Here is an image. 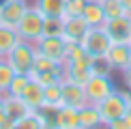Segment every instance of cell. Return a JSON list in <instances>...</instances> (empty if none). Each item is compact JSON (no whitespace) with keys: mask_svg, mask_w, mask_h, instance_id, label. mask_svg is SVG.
<instances>
[{"mask_svg":"<svg viewBox=\"0 0 131 129\" xmlns=\"http://www.w3.org/2000/svg\"><path fill=\"white\" fill-rule=\"evenodd\" d=\"M99 107V114H101V125L107 127L112 121L116 118H123L129 110V95L127 90H118L114 88V93H110L101 103H97Z\"/></svg>","mask_w":131,"mask_h":129,"instance_id":"6da1fadb","label":"cell"},{"mask_svg":"<svg viewBox=\"0 0 131 129\" xmlns=\"http://www.w3.org/2000/svg\"><path fill=\"white\" fill-rule=\"evenodd\" d=\"M43 19H45V15H43L41 11L30 2L28 9H26L24 15H21L19 24L15 26L19 39L30 41V43H37V41L41 39V35H43Z\"/></svg>","mask_w":131,"mask_h":129,"instance_id":"7a4b0ae2","label":"cell"},{"mask_svg":"<svg viewBox=\"0 0 131 129\" xmlns=\"http://www.w3.org/2000/svg\"><path fill=\"white\" fill-rule=\"evenodd\" d=\"M35 56H37V47H35V43L19 39L13 47H11V52L4 56V60H7L11 67H13L15 73H30L32 62H35Z\"/></svg>","mask_w":131,"mask_h":129,"instance_id":"3957f363","label":"cell"},{"mask_svg":"<svg viewBox=\"0 0 131 129\" xmlns=\"http://www.w3.org/2000/svg\"><path fill=\"white\" fill-rule=\"evenodd\" d=\"M82 47H84L86 54H90L92 58H101L105 56L107 50H110L112 41L110 37H107V32L103 26H90L88 30H86V35L82 37Z\"/></svg>","mask_w":131,"mask_h":129,"instance_id":"277c9868","label":"cell"},{"mask_svg":"<svg viewBox=\"0 0 131 129\" xmlns=\"http://www.w3.org/2000/svg\"><path fill=\"white\" fill-rule=\"evenodd\" d=\"M114 82L110 75H99V73H92L88 78V82L84 84V90H86V99L88 103H101L110 93H114Z\"/></svg>","mask_w":131,"mask_h":129,"instance_id":"5b68a950","label":"cell"},{"mask_svg":"<svg viewBox=\"0 0 131 129\" xmlns=\"http://www.w3.org/2000/svg\"><path fill=\"white\" fill-rule=\"evenodd\" d=\"M112 43H131V15L123 13L114 19H105L103 24Z\"/></svg>","mask_w":131,"mask_h":129,"instance_id":"8992f818","label":"cell"},{"mask_svg":"<svg viewBox=\"0 0 131 129\" xmlns=\"http://www.w3.org/2000/svg\"><path fill=\"white\" fill-rule=\"evenodd\" d=\"M37 52L43 54V56L52 58V60L56 62H64V50H67V41H64V37H45L43 35L39 41L35 43Z\"/></svg>","mask_w":131,"mask_h":129,"instance_id":"52a82bcc","label":"cell"},{"mask_svg":"<svg viewBox=\"0 0 131 129\" xmlns=\"http://www.w3.org/2000/svg\"><path fill=\"white\" fill-rule=\"evenodd\" d=\"M105 60L110 62L112 71H123L131 62V45L129 43H112L105 54Z\"/></svg>","mask_w":131,"mask_h":129,"instance_id":"ba28073f","label":"cell"},{"mask_svg":"<svg viewBox=\"0 0 131 129\" xmlns=\"http://www.w3.org/2000/svg\"><path fill=\"white\" fill-rule=\"evenodd\" d=\"M28 4L30 2H26V0H9V2L0 9V24L15 28V26L19 24L24 11L28 9Z\"/></svg>","mask_w":131,"mask_h":129,"instance_id":"9c48e42d","label":"cell"},{"mask_svg":"<svg viewBox=\"0 0 131 129\" xmlns=\"http://www.w3.org/2000/svg\"><path fill=\"white\" fill-rule=\"evenodd\" d=\"M60 86H62V103H64V105L82 107V105L88 103V99H86V90H84V86H82V84L62 80Z\"/></svg>","mask_w":131,"mask_h":129,"instance_id":"30bf717a","label":"cell"},{"mask_svg":"<svg viewBox=\"0 0 131 129\" xmlns=\"http://www.w3.org/2000/svg\"><path fill=\"white\" fill-rule=\"evenodd\" d=\"M64 26H62V37L64 41H82V37L86 35V30L90 28L88 22L82 15H73V17H62Z\"/></svg>","mask_w":131,"mask_h":129,"instance_id":"8fae6325","label":"cell"},{"mask_svg":"<svg viewBox=\"0 0 131 129\" xmlns=\"http://www.w3.org/2000/svg\"><path fill=\"white\" fill-rule=\"evenodd\" d=\"M54 127H56V129H80L78 107H73V105H60L56 110Z\"/></svg>","mask_w":131,"mask_h":129,"instance_id":"7c38bea8","label":"cell"},{"mask_svg":"<svg viewBox=\"0 0 131 129\" xmlns=\"http://www.w3.org/2000/svg\"><path fill=\"white\" fill-rule=\"evenodd\" d=\"M2 105H4V116L13 123V129H15V123L30 110V107L15 95H2Z\"/></svg>","mask_w":131,"mask_h":129,"instance_id":"4fadbf2b","label":"cell"},{"mask_svg":"<svg viewBox=\"0 0 131 129\" xmlns=\"http://www.w3.org/2000/svg\"><path fill=\"white\" fill-rule=\"evenodd\" d=\"M19 99L24 101L30 110H39V107L43 105V86L30 78L28 84L24 86V90L19 93Z\"/></svg>","mask_w":131,"mask_h":129,"instance_id":"5bb4252c","label":"cell"},{"mask_svg":"<svg viewBox=\"0 0 131 129\" xmlns=\"http://www.w3.org/2000/svg\"><path fill=\"white\" fill-rule=\"evenodd\" d=\"M78 114H80V129L101 127V114H99V107L95 103H86V105L78 107Z\"/></svg>","mask_w":131,"mask_h":129,"instance_id":"9a60e30c","label":"cell"},{"mask_svg":"<svg viewBox=\"0 0 131 129\" xmlns=\"http://www.w3.org/2000/svg\"><path fill=\"white\" fill-rule=\"evenodd\" d=\"M82 17L88 22V26H103L105 24V13H103V7L99 0H86Z\"/></svg>","mask_w":131,"mask_h":129,"instance_id":"2e32d148","label":"cell"},{"mask_svg":"<svg viewBox=\"0 0 131 129\" xmlns=\"http://www.w3.org/2000/svg\"><path fill=\"white\" fill-rule=\"evenodd\" d=\"M15 129H47V121L41 114V110H28L15 123Z\"/></svg>","mask_w":131,"mask_h":129,"instance_id":"e0dca14e","label":"cell"},{"mask_svg":"<svg viewBox=\"0 0 131 129\" xmlns=\"http://www.w3.org/2000/svg\"><path fill=\"white\" fill-rule=\"evenodd\" d=\"M43 105L56 107V110H58L60 105H64V103H62V86H60V82L43 86Z\"/></svg>","mask_w":131,"mask_h":129,"instance_id":"ac0fdd59","label":"cell"},{"mask_svg":"<svg viewBox=\"0 0 131 129\" xmlns=\"http://www.w3.org/2000/svg\"><path fill=\"white\" fill-rule=\"evenodd\" d=\"M17 41H19L17 30L11 28V26H2V24H0V56L4 58Z\"/></svg>","mask_w":131,"mask_h":129,"instance_id":"d6986e66","label":"cell"},{"mask_svg":"<svg viewBox=\"0 0 131 129\" xmlns=\"http://www.w3.org/2000/svg\"><path fill=\"white\" fill-rule=\"evenodd\" d=\"M37 9L41 11L43 15H60L62 17V11H64V0H30Z\"/></svg>","mask_w":131,"mask_h":129,"instance_id":"ffe728a7","label":"cell"},{"mask_svg":"<svg viewBox=\"0 0 131 129\" xmlns=\"http://www.w3.org/2000/svg\"><path fill=\"white\" fill-rule=\"evenodd\" d=\"M62 26H64V19L60 15H47L43 19V35L45 37H62Z\"/></svg>","mask_w":131,"mask_h":129,"instance_id":"44dd1931","label":"cell"},{"mask_svg":"<svg viewBox=\"0 0 131 129\" xmlns=\"http://www.w3.org/2000/svg\"><path fill=\"white\" fill-rule=\"evenodd\" d=\"M13 67L4 60V58H0V95H7L9 86H11V80H13Z\"/></svg>","mask_w":131,"mask_h":129,"instance_id":"7402d4cb","label":"cell"},{"mask_svg":"<svg viewBox=\"0 0 131 129\" xmlns=\"http://www.w3.org/2000/svg\"><path fill=\"white\" fill-rule=\"evenodd\" d=\"M99 2H101V7H103L105 19H114V17H118V15H123V13H125L121 0H99Z\"/></svg>","mask_w":131,"mask_h":129,"instance_id":"603a6c76","label":"cell"},{"mask_svg":"<svg viewBox=\"0 0 131 129\" xmlns=\"http://www.w3.org/2000/svg\"><path fill=\"white\" fill-rule=\"evenodd\" d=\"M28 80H30V75H28V73H15V75H13V80H11V86H9L7 95H15V97H19V93L24 90V86L28 84Z\"/></svg>","mask_w":131,"mask_h":129,"instance_id":"cb8c5ba5","label":"cell"},{"mask_svg":"<svg viewBox=\"0 0 131 129\" xmlns=\"http://www.w3.org/2000/svg\"><path fill=\"white\" fill-rule=\"evenodd\" d=\"M84 7H86V0H64L62 17H73V15H82Z\"/></svg>","mask_w":131,"mask_h":129,"instance_id":"d4e9b609","label":"cell"},{"mask_svg":"<svg viewBox=\"0 0 131 129\" xmlns=\"http://www.w3.org/2000/svg\"><path fill=\"white\" fill-rule=\"evenodd\" d=\"M90 71H92V73H99V75H110L112 67H110V62L105 60V56H101V58H92Z\"/></svg>","mask_w":131,"mask_h":129,"instance_id":"484cf974","label":"cell"},{"mask_svg":"<svg viewBox=\"0 0 131 129\" xmlns=\"http://www.w3.org/2000/svg\"><path fill=\"white\" fill-rule=\"evenodd\" d=\"M0 129H13V123L4 116V105H2V95H0Z\"/></svg>","mask_w":131,"mask_h":129,"instance_id":"4316f807","label":"cell"},{"mask_svg":"<svg viewBox=\"0 0 131 129\" xmlns=\"http://www.w3.org/2000/svg\"><path fill=\"white\" fill-rule=\"evenodd\" d=\"M121 73H123V80H125V84H131V62H129L127 67L123 69Z\"/></svg>","mask_w":131,"mask_h":129,"instance_id":"83f0119b","label":"cell"},{"mask_svg":"<svg viewBox=\"0 0 131 129\" xmlns=\"http://www.w3.org/2000/svg\"><path fill=\"white\" fill-rule=\"evenodd\" d=\"M123 2V9H125V13H129L131 15V0H121Z\"/></svg>","mask_w":131,"mask_h":129,"instance_id":"f1b7e54d","label":"cell"},{"mask_svg":"<svg viewBox=\"0 0 131 129\" xmlns=\"http://www.w3.org/2000/svg\"><path fill=\"white\" fill-rule=\"evenodd\" d=\"M7 2H9V0H0V9H2V7H4Z\"/></svg>","mask_w":131,"mask_h":129,"instance_id":"f546056e","label":"cell"},{"mask_svg":"<svg viewBox=\"0 0 131 129\" xmlns=\"http://www.w3.org/2000/svg\"><path fill=\"white\" fill-rule=\"evenodd\" d=\"M26 2H30V0H26Z\"/></svg>","mask_w":131,"mask_h":129,"instance_id":"4dcf8cb0","label":"cell"},{"mask_svg":"<svg viewBox=\"0 0 131 129\" xmlns=\"http://www.w3.org/2000/svg\"><path fill=\"white\" fill-rule=\"evenodd\" d=\"M129 45H131V43H129Z\"/></svg>","mask_w":131,"mask_h":129,"instance_id":"1f68e13d","label":"cell"},{"mask_svg":"<svg viewBox=\"0 0 131 129\" xmlns=\"http://www.w3.org/2000/svg\"><path fill=\"white\" fill-rule=\"evenodd\" d=\"M0 58H2V56H0Z\"/></svg>","mask_w":131,"mask_h":129,"instance_id":"d6a6232c","label":"cell"}]
</instances>
